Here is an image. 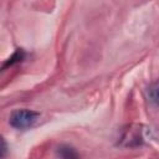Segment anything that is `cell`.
Returning <instances> with one entry per match:
<instances>
[{"instance_id":"1","label":"cell","mask_w":159,"mask_h":159,"mask_svg":"<svg viewBox=\"0 0 159 159\" xmlns=\"http://www.w3.org/2000/svg\"><path fill=\"white\" fill-rule=\"evenodd\" d=\"M39 117H40V113L35 111L19 109L12 112V114L10 116L9 123L11 127L16 129H27V128H31L37 122Z\"/></svg>"},{"instance_id":"5","label":"cell","mask_w":159,"mask_h":159,"mask_svg":"<svg viewBox=\"0 0 159 159\" xmlns=\"http://www.w3.org/2000/svg\"><path fill=\"white\" fill-rule=\"evenodd\" d=\"M7 153V144L5 142V139L2 138V135H0V158L5 157Z\"/></svg>"},{"instance_id":"4","label":"cell","mask_w":159,"mask_h":159,"mask_svg":"<svg viewBox=\"0 0 159 159\" xmlns=\"http://www.w3.org/2000/svg\"><path fill=\"white\" fill-rule=\"evenodd\" d=\"M147 94H148L149 101H150L154 106H157V102H158V86H157V83H153L152 86L148 87Z\"/></svg>"},{"instance_id":"2","label":"cell","mask_w":159,"mask_h":159,"mask_svg":"<svg viewBox=\"0 0 159 159\" xmlns=\"http://www.w3.org/2000/svg\"><path fill=\"white\" fill-rule=\"evenodd\" d=\"M24 58H25V51H24L22 48H17V50L12 53V56H11V57H9V58L5 61V63L2 65V67H1V70H0V71H4L5 68L11 67V66H14L15 63L21 62Z\"/></svg>"},{"instance_id":"3","label":"cell","mask_w":159,"mask_h":159,"mask_svg":"<svg viewBox=\"0 0 159 159\" xmlns=\"http://www.w3.org/2000/svg\"><path fill=\"white\" fill-rule=\"evenodd\" d=\"M56 155L60 158H65V159H72V158H78V153L70 145H61L57 148L56 150Z\"/></svg>"}]
</instances>
